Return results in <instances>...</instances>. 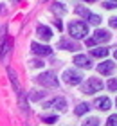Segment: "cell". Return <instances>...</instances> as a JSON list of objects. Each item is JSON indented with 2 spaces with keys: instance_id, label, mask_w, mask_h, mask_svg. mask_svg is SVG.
Returning <instances> with one entry per match:
<instances>
[{
  "instance_id": "22",
  "label": "cell",
  "mask_w": 117,
  "mask_h": 126,
  "mask_svg": "<svg viewBox=\"0 0 117 126\" xmlns=\"http://www.w3.org/2000/svg\"><path fill=\"white\" fill-rule=\"evenodd\" d=\"M106 126H117V113L115 115H110V119L106 121Z\"/></svg>"
},
{
  "instance_id": "13",
  "label": "cell",
  "mask_w": 117,
  "mask_h": 126,
  "mask_svg": "<svg viewBox=\"0 0 117 126\" xmlns=\"http://www.w3.org/2000/svg\"><path fill=\"white\" fill-rule=\"evenodd\" d=\"M96 106L101 108V110H108V108L112 106V101H110V97H99L96 101Z\"/></svg>"
},
{
  "instance_id": "21",
  "label": "cell",
  "mask_w": 117,
  "mask_h": 126,
  "mask_svg": "<svg viewBox=\"0 0 117 126\" xmlns=\"http://www.w3.org/2000/svg\"><path fill=\"white\" fill-rule=\"evenodd\" d=\"M42 121H43V123H47V124H54V123L58 121V117H56V115H49V117H43Z\"/></svg>"
},
{
  "instance_id": "16",
  "label": "cell",
  "mask_w": 117,
  "mask_h": 126,
  "mask_svg": "<svg viewBox=\"0 0 117 126\" xmlns=\"http://www.w3.org/2000/svg\"><path fill=\"white\" fill-rule=\"evenodd\" d=\"M86 18H88V22H90V24H94V25H99V24H101V16H99V15L88 13V15H86Z\"/></svg>"
},
{
  "instance_id": "11",
  "label": "cell",
  "mask_w": 117,
  "mask_h": 126,
  "mask_svg": "<svg viewBox=\"0 0 117 126\" xmlns=\"http://www.w3.org/2000/svg\"><path fill=\"white\" fill-rule=\"evenodd\" d=\"M7 74H9V79H11V83H13V88H15V92L18 94V97L22 99V92H20V85H18V78H16V72L13 70V68H9V70H7Z\"/></svg>"
},
{
  "instance_id": "30",
  "label": "cell",
  "mask_w": 117,
  "mask_h": 126,
  "mask_svg": "<svg viewBox=\"0 0 117 126\" xmlns=\"http://www.w3.org/2000/svg\"><path fill=\"white\" fill-rule=\"evenodd\" d=\"M110 2H112V0H110Z\"/></svg>"
},
{
  "instance_id": "3",
  "label": "cell",
  "mask_w": 117,
  "mask_h": 126,
  "mask_svg": "<svg viewBox=\"0 0 117 126\" xmlns=\"http://www.w3.org/2000/svg\"><path fill=\"white\" fill-rule=\"evenodd\" d=\"M101 88H103V83L97 78H90L85 85H81V92L83 94H94V92H99Z\"/></svg>"
},
{
  "instance_id": "10",
  "label": "cell",
  "mask_w": 117,
  "mask_h": 126,
  "mask_svg": "<svg viewBox=\"0 0 117 126\" xmlns=\"http://www.w3.org/2000/svg\"><path fill=\"white\" fill-rule=\"evenodd\" d=\"M11 45H13V40H11V38H5L2 42V45H0V60H5L7 52L11 50Z\"/></svg>"
},
{
  "instance_id": "9",
  "label": "cell",
  "mask_w": 117,
  "mask_h": 126,
  "mask_svg": "<svg viewBox=\"0 0 117 126\" xmlns=\"http://www.w3.org/2000/svg\"><path fill=\"white\" fill-rule=\"evenodd\" d=\"M36 34H38L40 40H43V42H49V40L52 38V31L49 29V27H45V25H38Z\"/></svg>"
},
{
  "instance_id": "20",
  "label": "cell",
  "mask_w": 117,
  "mask_h": 126,
  "mask_svg": "<svg viewBox=\"0 0 117 126\" xmlns=\"http://www.w3.org/2000/svg\"><path fill=\"white\" fill-rule=\"evenodd\" d=\"M52 9H54L58 15H63V13H65V7H63L61 4H52Z\"/></svg>"
},
{
  "instance_id": "23",
  "label": "cell",
  "mask_w": 117,
  "mask_h": 126,
  "mask_svg": "<svg viewBox=\"0 0 117 126\" xmlns=\"http://www.w3.org/2000/svg\"><path fill=\"white\" fill-rule=\"evenodd\" d=\"M43 95H45V92H38V94H33V95H31V99H33V101H36V99H42Z\"/></svg>"
},
{
  "instance_id": "7",
  "label": "cell",
  "mask_w": 117,
  "mask_h": 126,
  "mask_svg": "<svg viewBox=\"0 0 117 126\" xmlns=\"http://www.w3.org/2000/svg\"><path fill=\"white\" fill-rule=\"evenodd\" d=\"M31 49H33V52L38 54V56H49V54H52V47H49V45H40L36 42L31 45Z\"/></svg>"
},
{
  "instance_id": "28",
  "label": "cell",
  "mask_w": 117,
  "mask_h": 126,
  "mask_svg": "<svg viewBox=\"0 0 117 126\" xmlns=\"http://www.w3.org/2000/svg\"><path fill=\"white\" fill-rule=\"evenodd\" d=\"M114 56H115V60H117V50H115V54H114Z\"/></svg>"
},
{
  "instance_id": "12",
  "label": "cell",
  "mask_w": 117,
  "mask_h": 126,
  "mask_svg": "<svg viewBox=\"0 0 117 126\" xmlns=\"http://www.w3.org/2000/svg\"><path fill=\"white\" fill-rule=\"evenodd\" d=\"M74 63H76V65H78V67H83V68H90V67H92L90 60L86 58L85 54H78V56H76V58H74Z\"/></svg>"
},
{
  "instance_id": "24",
  "label": "cell",
  "mask_w": 117,
  "mask_h": 126,
  "mask_svg": "<svg viewBox=\"0 0 117 126\" xmlns=\"http://www.w3.org/2000/svg\"><path fill=\"white\" fill-rule=\"evenodd\" d=\"M104 7H106V9H114V7H117V4H114V2L108 0V2H104Z\"/></svg>"
},
{
  "instance_id": "1",
  "label": "cell",
  "mask_w": 117,
  "mask_h": 126,
  "mask_svg": "<svg viewBox=\"0 0 117 126\" xmlns=\"http://www.w3.org/2000/svg\"><path fill=\"white\" fill-rule=\"evenodd\" d=\"M68 34L76 40H81V38H85L86 34H88V27H86V24H83V22H72V24L68 25Z\"/></svg>"
},
{
  "instance_id": "26",
  "label": "cell",
  "mask_w": 117,
  "mask_h": 126,
  "mask_svg": "<svg viewBox=\"0 0 117 126\" xmlns=\"http://www.w3.org/2000/svg\"><path fill=\"white\" fill-rule=\"evenodd\" d=\"M31 63H33V67H43V65H45V63L40 61V60H38V61H31Z\"/></svg>"
},
{
  "instance_id": "19",
  "label": "cell",
  "mask_w": 117,
  "mask_h": 126,
  "mask_svg": "<svg viewBox=\"0 0 117 126\" xmlns=\"http://www.w3.org/2000/svg\"><path fill=\"white\" fill-rule=\"evenodd\" d=\"M108 88H110V92H117V79H110L108 81Z\"/></svg>"
},
{
  "instance_id": "25",
  "label": "cell",
  "mask_w": 117,
  "mask_h": 126,
  "mask_svg": "<svg viewBox=\"0 0 117 126\" xmlns=\"http://www.w3.org/2000/svg\"><path fill=\"white\" fill-rule=\"evenodd\" d=\"M110 25H112L114 29H117V16L115 18H110Z\"/></svg>"
},
{
  "instance_id": "4",
  "label": "cell",
  "mask_w": 117,
  "mask_h": 126,
  "mask_svg": "<svg viewBox=\"0 0 117 126\" xmlns=\"http://www.w3.org/2000/svg\"><path fill=\"white\" fill-rule=\"evenodd\" d=\"M63 79H65V83H68V85H79L81 81H83V76H81L78 70L67 68V70L63 72Z\"/></svg>"
},
{
  "instance_id": "27",
  "label": "cell",
  "mask_w": 117,
  "mask_h": 126,
  "mask_svg": "<svg viewBox=\"0 0 117 126\" xmlns=\"http://www.w3.org/2000/svg\"><path fill=\"white\" fill-rule=\"evenodd\" d=\"M85 2H97V0H85Z\"/></svg>"
},
{
  "instance_id": "18",
  "label": "cell",
  "mask_w": 117,
  "mask_h": 126,
  "mask_svg": "<svg viewBox=\"0 0 117 126\" xmlns=\"http://www.w3.org/2000/svg\"><path fill=\"white\" fill-rule=\"evenodd\" d=\"M83 126H99V119H97V117H88V119L83 123Z\"/></svg>"
},
{
  "instance_id": "29",
  "label": "cell",
  "mask_w": 117,
  "mask_h": 126,
  "mask_svg": "<svg viewBox=\"0 0 117 126\" xmlns=\"http://www.w3.org/2000/svg\"><path fill=\"white\" fill-rule=\"evenodd\" d=\"M115 105H117V101H115Z\"/></svg>"
},
{
  "instance_id": "14",
  "label": "cell",
  "mask_w": 117,
  "mask_h": 126,
  "mask_svg": "<svg viewBox=\"0 0 117 126\" xmlns=\"http://www.w3.org/2000/svg\"><path fill=\"white\" fill-rule=\"evenodd\" d=\"M94 58H104V56H108V49H104V47H99V49H92L90 50Z\"/></svg>"
},
{
  "instance_id": "2",
  "label": "cell",
  "mask_w": 117,
  "mask_h": 126,
  "mask_svg": "<svg viewBox=\"0 0 117 126\" xmlns=\"http://www.w3.org/2000/svg\"><path fill=\"white\" fill-rule=\"evenodd\" d=\"M36 81H38L40 85H43V87H47V88H58V85H60L52 72H43V74H40V76L36 78Z\"/></svg>"
},
{
  "instance_id": "5",
  "label": "cell",
  "mask_w": 117,
  "mask_h": 126,
  "mask_svg": "<svg viewBox=\"0 0 117 126\" xmlns=\"http://www.w3.org/2000/svg\"><path fill=\"white\" fill-rule=\"evenodd\" d=\"M110 38H112V36H110V32L101 29V31H96L94 38H88V40H86V45H88V47H92V45H96L97 42H108Z\"/></svg>"
},
{
  "instance_id": "8",
  "label": "cell",
  "mask_w": 117,
  "mask_h": 126,
  "mask_svg": "<svg viewBox=\"0 0 117 126\" xmlns=\"http://www.w3.org/2000/svg\"><path fill=\"white\" fill-rule=\"evenodd\" d=\"M114 70H115V63L114 61H103V63L97 65V72L99 74H108V76H110Z\"/></svg>"
},
{
  "instance_id": "17",
  "label": "cell",
  "mask_w": 117,
  "mask_h": 126,
  "mask_svg": "<svg viewBox=\"0 0 117 126\" xmlns=\"http://www.w3.org/2000/svg\"><path fill=\"white\" fill-rule=\"evenodd\" d=\"M88 110H90V106L86 105V103H81V105L76 108V113H78V115H83V113H86Z\"/></svg>"
},
{
  "instance_id": "6",
  "label": "cell",
  "mask_w": 117,
  "mask_h": 126,
  "mask_svg": "<svg viewBox=\"0 0 117 126\" xmlns=\"http://www.w3.org/2000/svg\"><path fill=\"white\" fill-rule=\"evenodd\" d=\"M45 108H56V110H67V101L63 99V97H56V99H52L49 103H45Z\"/></svg>"
},
{
  "instance_id": "15",
  "label": "cell",
  "mask_w": 117,
  "mask_h": 126,
  "mask_svg": "<svg viewBox=\"0 0 117 126\" xmlns=\"http://www.w3.org/2000/svg\"><path fill=\"white\" fill-rule=\"evenodd\" d=\"M60 47H61V49H67V50H76V49H78V45L72 43V42H68V40H61V42H60Z\"/></svg>"
}]
</instances>
